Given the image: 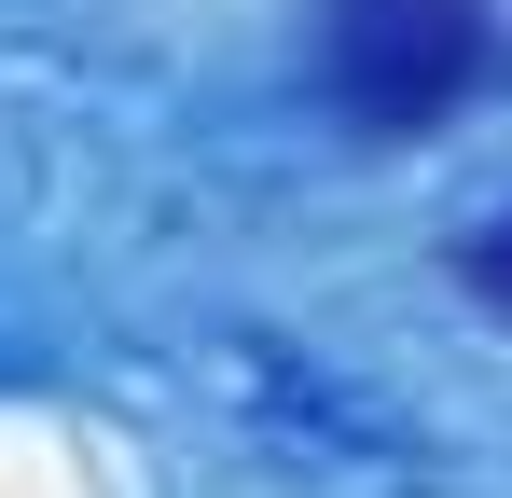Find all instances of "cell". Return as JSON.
Here are the masks:
<instances>
[{"label": "cell", "mask_w": 512, "mask_h": 498, "mask_svg": "<svg viewBox=\"0 0 512 498\" xmlns=\"http://www.w3.org/2000/svg\"><path fill=\"white\" fill-rule=\"evenodd\" d=\"M305 56L360 139H429L499 56V0H319Z\"/></svg>", "instance_id": "cell-1"}, {"label": "cell", "mask_w": 512, "mask_h": 498, "mask_svg": "<svg viewBox=\"0 0 512 498\" xmlns=\"http://www.w3.org/2000/svg\"><path fill=\"white\" fill-rule=\"evenodd\" d=\"M457 277H471V305H485V319H512V208H499L471 249H457Z\"/></svg>", "instance_id": "cell-2"}]
</instances>
